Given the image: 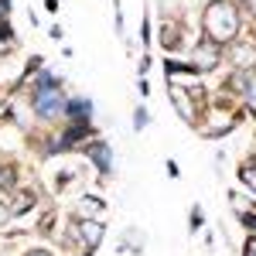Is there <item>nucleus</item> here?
<instances>
[{"instance_id":"nucleus-12","label":"nucleus","mask_w":256,"mask_h":256,"mask_svg":"<svg viewBox=\"0 0 256 256\" xmlns=\"http://www.w3.org/2000/svg\"><path fill=\"white\" fill-rule=\"evenodd\" d=\"M246 222H250V226H256V218H246Z\"/></svg>"},{"instance_id":"nucleus-13","label":"nucleus","mask_w":256,"mask_h":256,"mask_svg":"<svg viewBox=\"0 0 256 256\" xmlns=\"http://www.w3.org/2000/svg\"><path fill=\"white\" fill-rule=\"evenodd\" d=\"M31 256H48V253H31Z\"/></svg>"},{"instance_id":"nucleus-7","label":"nucleus","mask_w":256,"mask_h":256,"mask_svg":"<svg viewBox=\"0 0 256 256\" xmlns=\"http://www.w3.org/2000/svg\"><path fill=\"white\" fill-rule=\"evenodd\" d=\"M65 110H68L72 116H86V113H89V102H82V99H76V102H68Z\"/></svg>"},{"instance_id":"nucleus-8","label":"nucleus","mask_w":256,"mask_h":256,"mask_svg":"<svg viewBox=\"0 0 256 256\" xmlns=\"http://www.w3.org/2000/svg\"><path fill=\"white\" fill-rule=\"evenodd\" d=\"M82 212H86V216H89V212H92V216H99V212H102V202H96V198H86Z\"/></svg>"},{"instance_id":"nucleus-3","label":"nucleus","mask_w":256,"mask_h":256,"mask_svg":"<svg viewBox=\"0 0 256 256\" xmlns=\"http://www.w3.org/2000/svg\"><path fill=\"white\" fill-rule=\"evenodd\" d=\"M195 58H198V68H212V65L218 62V48L212 44V41H205V44H198Z\"/></svg>"},{"instance_id":"nucleus-6","label":"nucleus","mask_w":256,"mask_h":256,"mask_svg":"<svg viewBox=\"0 0 256 256\" xmlns=\"http://www.w3.org/2000/svg\"><path fill=\"white\" fill-rule=\"evenodd\" d=\"M171 99L178 102V110H181V116H184V120H192V116H195V113H192V102L184 99V89H174V92H171Z\"/></svg>"},{"instance_id":"nucleus-9","label":"nucleus","mask_w":256,"mask_h":256,"mask_svg":"<svg viewBox=\"0 0 256 256\" xmlns=\"http://www.w3.org/2000/svg\"><path fill=\"white\" fill-rule=\"evenodd\" d=\"M250 55H253V48H236V62L246 68V62H250Z\"/></svg>"},{"instance_id":"nucleus-5","label":"nucleus","mask_w":256,"mask_h":256,"mask_svg":"<svg viewBox=\"0 0 256 256\" xmlns=\"http://www.w3.org/2000/svg\"><path fill=\"white\" fill-rule=\"evenodd\" d=\"M79 229H82V239H86L89 246H96L99 239H102V226H99V222H82Z\"/></svg>"},{"instance_id":"nucleus-2","label":"nucleus","mask_w":256,"mask_h":256,"mask_svg":"<svg viewBox=\"0 0 256 256\" xmlns=\"http://www.w3.org/2000/svg\"><path fill=\"white\" fill-rule=\"evenodd\" d=\"M62 106H68V102H65V92H58V89H41L38 92V113L41 116L58 113Z\"/></svg>"},{"instance_id":"nucleus-4","label":"nucleus","mask_w":256,"mask_h":256,"mask_svg":"<svg viewBox=\"0 0 256 256\" xmlns=\"http://www.w3.org/2000/svg\"><path fill=\"white\" fill-rule=\"evenodd\" d=\"M89 158H96V164H99L102 174L110 171V150H106V144H92V147H89Z\"/></svg>"},{"instance_id":"nucleus-1","label":"nucleus","mask_w":256,"mask_h":256,"mask_svg":"<svg viewBox=\"0 0 256 256\" xmlns=\"http://www.w3.org/2000/svg\"><path fill=\"white\" fill-rule=\"evenodd\" d=\"M205 28H208L212 41L232 38V34H236V14H232V7H229V4H216V7L205 14Z\"/></svg>"},{"instance_id":"nucleus-11","label":"nucleus","mask_w":256,"mask_h":256,"mask_svg":"<svg viewBox=\"0 0 256 256\" xmlns=\"http://www.w3.org/2000/svg\"><path fill=\"white\" fill-rule=\"evenodd\" d=\"M246 256H256V242H250V250H246Z\"/></svg>"},{"instance_id":"nucleus-10","label":"nucleus","mask_w":256,"mask_h":256,"mask_svg":"<svg viewBox=\"0 0 256 256\" xmlns=\"http://www.w3.org/2000/svg\"><path fill=\"white\" fill-rule=\"evenodd\" d=\"M250 106H253V110H256V86H253V89H250Z\"/></svg>"}]
</instances>
